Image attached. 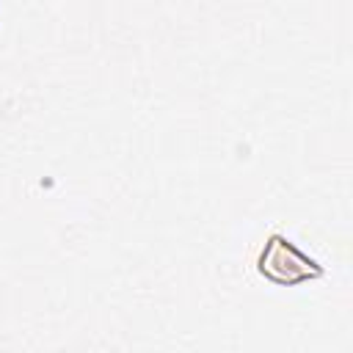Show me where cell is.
Masks as SVG:
<instances>
[{
    "label": "cell",
    "instance_id": "1",
    "mask_svg": "<svg viewBox=\"0 0 353 353\" xmlns=\"http://www.w3.org/2000/svg\"><path fill=\"white\" fill-rule=\"evenodd\" d=\"M259 270L262 276H268L276 284H301V281H312L317 268L314 262L290 240L284 237H270L262 248L259 256Z\"/></svg>",
    "mask_w": 353,
    "mask_h": 353
}]
</instances>
